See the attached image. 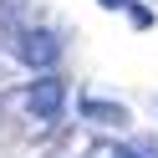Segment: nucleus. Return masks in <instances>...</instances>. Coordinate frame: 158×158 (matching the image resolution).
<instances>
[{"label":"nucleus","instance_id":"nucleus-1","mask_svg":"<svg viewBox=\"0 0 158 158\" xmlns=\"http://www.w3.org/2000/svg\"><path fill=\"white\" fill-rule=\"evenodd\" d=\"M21 102L31 107L41 123H56L61 107H66V82H61V77H36V82L21 92Z\"/></svg>","mask_w":158,"mask_h":158},{"label":"nucleus","instance_id":"nucleus-2","mask_svg":"<svg viewBox=\"0 0 158 158\" xmlns=\"http://www.w3.org/2000/svg\"><path fill=\"white\" fill-rule=\"evenodd\" d=\"M56 56H61V41L51 31H21L15 36V61H26L31 72L46 77V66H56Z\"/></svg>","mask_w":158,"mask_h":158},{"label":"nucleus","instance_id":"nucleus-3","mask_svg":"<svg viewBox=\"0 0 158 158\" xmlns=\"http://www.w3.org/2000/svg\"><path fill=\"white\" fill-rule=\"evenodd\" d=\"M82 117L87 123H102V127H117V123H127V107L102 102V97H82Z\"/></svg>","mask_w":158,"mask_h":158},{"label":"nucleus","instance_id":"nucleus-4","mask_svg":"<svg viewBox=\"0 0 158 158\" xmlns=\"http://www.w3.org/2000/svg\"><path fill=\"white\" fill-rule=\"evenodd\" d=\"M127 15H133V26H143V31L153 26V10H148V5H127Z\"/></svg>","mask_w":158,"mask_h":158},{"label":"nucleus","instance_id":"nucleus-5","mask_svg":"<svg viewBox=\"0 0 158 158\" xmlns=\"http://www.w3.org/2000/svg\"><path fill=\"white\" fill-rule=\"evenodd\" d=\"M112 158H148V148H117Z\"/></svg>","mask_w":158,"mask_h":158},{"label":"nucleus","instance_id":"nucleus-6","mask_svg":"<svg viewBox=\"0 0 158 158\" xmlns=\"http://www.w3.org/2000/svg\"><path fill=\"white\" fill-rule=\"evenodd\" d=\"M97 5H107V10H123V5H127V0H97Z\"/></svg>","mask_w":158,"mask_h":158}]
</instances>
